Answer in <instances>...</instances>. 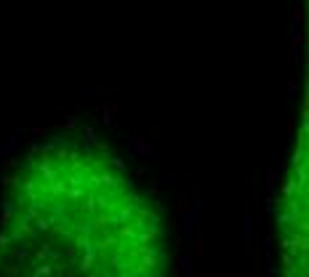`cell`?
Here are the masks:
<instances>
[{"mask_svg":"<svg viewBox=\"0 0 309 277\" xmlns=\"http://www.w3.org/2000/svg\"><path fill=\"white\" fill-rule=\"evenodd\" d=\"M0 277H171L163 205L101 138L51 133L6 176Z\"/></svg>","mask_w":309,"mask_h":277,"instance_id":"cell-1","label":"cell"},{"mask_svg":"<svg viewBox=\"0 0 309 277\" xmlns=\"http://www.w3.org/2000/svg\"><path fill=\"white\" fill-rule=\"evenodd\" d=\"M277 272L280 277H309V8H306V64L304 94L291 160L285 165L277 213Z\"/></svg>","mask_w":309,"mask_h":277,"instance_id":"cell-2","label":"cell"}]
</instances>
